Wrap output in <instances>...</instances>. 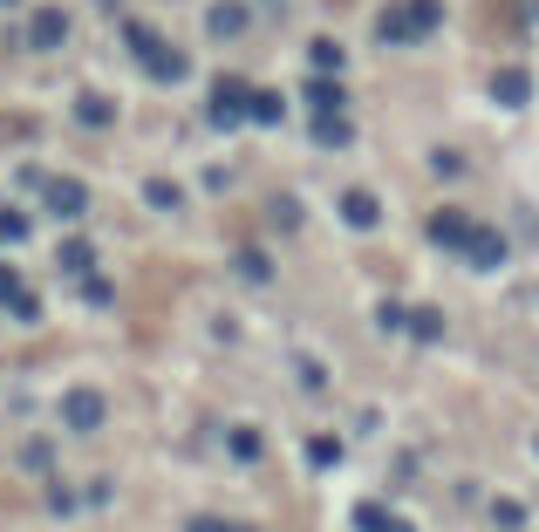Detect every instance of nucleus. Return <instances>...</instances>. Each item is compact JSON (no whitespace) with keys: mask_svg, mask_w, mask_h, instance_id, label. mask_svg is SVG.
Returning <instances> with one entry per match:
<instances>
[{"mask_svg":"<svg viewBox=\"0 0 539 532\" xmlns=\"http://www.w3.org/2000/svg\"><path fill=\"white\" fill-rule=\"evenodd\" d=\"M355 526H362V532H410L403 519H389L383 505H355Z\"/></svg>","mask_w":539,"mask_h":532,"instance_id":"11","label":"nucleus"},{"mask_svg":"<svg viewBox=\"0 0 539 532\" xmlns=\"http://www.w3.org/2000/svg\"><path fill=\"white\" fill-rule=\"evenodd\" d=\"M410 335H417V342H437V335H444V314H437V307H417V314H410Z\"/></svg>","mask_w":539,"mask_h":532,"instance_id":"13","label":"nucleus"},{"mask_svg":"<svg viewBox=\"0 0 539 532\" xmlns=\"http://www.w3.org/2000/svg\"><path fill=\"white\" fill-rule=\"evenodd\" d=\"M314 137H321V144H348V123H342V110H335V116H321V123H314Z\"/></svg>","mask_w":539,"mask_h":532,"instance_id":"18","label":"nucleus"},{"mask_svg":"<svg viewBox=\"0 0 539 532\" xmlns=\"http://www.w3.org/2000/svg\"><path fill=\"white\" fill-rule=\"evenodd\" d=\"M246 28V7H212V35H239Z\"/></svg>","mask_w":539,"mask_h":532,"instance_id":"16","label":"nucleus"},{"mask_svg":"<svg viewBox=\"0 0 539 532\" xmlns=\"http://www.w3.org/2000/svg\"><path fill=\"white\" fill-rule=\"evenodd\" d=\"M144 198H151V205H164V212H171V205H178V185H164V178H151V191H144Z\"/></svg>","mask_w":539,"mask_h":532,"instance_id":"23","label":"nucleus"},{"mask_svg":"<svg viewBox=\"0 0 539 532\" xmlns=\"http://www.w3.org/2000/svg\"><path fill=\"white\" fill-rule=\"evenodd\" d=\"M62 35H69V21H62V7H41L35 21H28V41H35V48H62Z\"/></svg>","mask_w":539,"mask_h":532,"instance_id":"7","label":"nucleus"},{"mask_svg":"<svg viewBox=\"0 0 539 532\" xmlns=\"http://www.w3.org/2000/svg\"><path fill=\"white\" fill-rule=\"evenodd\" d=\"M314 69H342V48L335 41H314Z\"/></svg>","mask_w":539,"mask_h":532,"instance_id":"22","label":"nucleus"},{"mask_svg":"<svg viewBox=\"0 0 539 532\" xmlns=\"http://www.w3.org/2000/svg\"><path fill=\"white\" fill-rule=\"evenodd\" d=\"M492 519H499L505 532H519V526H526V505H512V498H499V505H492Z\"/></svg>","mask_w":539,"mask_h":532,"instance_id":"19","label":"nucleus"},{"mask_svg":"<svg viewBox=\"0 0 539 532\" xmlns=\"http://www.w3.org/2000/svg\"><path fill=\"white\" fill-rule=\"evenodd\" d=\"M308 457H314V464H335V457H342V444H335V437H314Z\"/></svg>","mask_w":539,"mask_h":532,"instance_id":"21","label":"nucleus"},{"mask_svg":"<svg viewBox=\"0 0 539 532\" xmlns=\"http://www.w3.org/2000/svg\"><path fill=\"white\" fill-rule=\"evenodd\" d=\"M308 103H314L321 116H335V110H342V89H335V82L321 76V82H308Z\"/></svg>","mask_w":539,"mask_h":532,"instance_id":"14","label":"nucleus"},{"mask_svg":"<svg viewBox=\"0 0 539 532\" xmlns=\"http://www.w3.org/2000/svg\"><path fill=\"white\" fill-rule=\"evenodd\" d=\"M62 417L76 423V430H96V423H103V396H96V389H69V396H62Z\"/></svg>","mask_w":539,"mask_h":532,"instance_id":"6","label":"nucleus"},{"mask_svg":"<svg viewBox=\"0 0 539 532\" xmlns=\"http://www.w3.org/2000/svg\"><path fill=\"white\" fill-rule=\"evenodd\" d=\"M458 253H464L471 266H485V273H492V266L505 260V239H499V232H485V226H471V239H464Z\"/></svg>","mask_w":539,"mask_h":532,"instance_id":"5","label":"nucleus"},{"mask_svg":"<svg viewBox=\"0 0 539 532\" xmlns=\"http://www.w3.org/2000/svg\"><path fill=\"white\" fill-rule=\"evenodd\" d=\"M41 191H48V212H55V219H76L82 205H89V191H82L76 178H48Z\"/></svg>","mask_w":539,"mask_h":532,"instance_id":"4","label":"nucleus"},{"mask_svg":"<svg viewBox=\"0 0 539 532\" xmlns=\"http://www.w3.org/2000/svg\"><path fill=\"white\" fill-rule=\"evenodd\" d=\"M430 239H437V246H464V239H471V219H464V212H437V219H430Z\"/></svg>","mask_w":539,"mask_h":532,"instance_id":"9","label":"nucleus"},{"mask_svg":"<svg viewBox=\"0 0 539 532\" xmlns=\"http://www.w3.org/2000/svg\"><path fill=\"white\" fill-rule=\"evenodd\" d=\"M246 116H253V123H280V116H287V103H280L273 89H253V103H246Z\"/></svg>","mask_w":539,"mask_h":532,"instance_id":"12","label":"nucleus"},{"mask_svg":"<svg viewBox=\"0 0 539 532\" xmlns=\"http://www.w3.org/2000/svg\"><path fill=\"white\" fill-rule=\"evenodd\" d=\"M533 451H539V437H533Z\"/></svg>","mask_w":539,"mask_h":532,"instance_id":"27","label":"nucleus"},{"mask_svg":"<svg viewBox=\"0 0 539 532\" xmlns=\"http://www.w3.org/2000/svg\"><path fill=\"white\" fill-rule=\"evenodd\" d=\"M14 294H21V280H14V273L0 266V301H14Z\"/></svg>","mask_w":539,"mask_h":532,"instance_id":"26","label":"nucleus"},{"mask_svg":"<svg viewBox=\"0 0 539 532\" xmlns=\"http://www.w3.org/2000/svg\"><path fill=\"white\" fill-rule=\"evenodd\" d=\"M89 253H96L89 239H69V246H62V273H89Z\"/></svg>","mask_w":539,"mask_h":532,"instance_id":"15","label":"nucleus"},{"mask_svg":"<svg viewBox=\"0 0 539 532\" xmlns=\"http://www.w3.org/2000/svg\"><path fill=\"white\" fill-rule=\"evenodd\" d=\"M130 48H137V62H144L157 82H178V76H185V55H178V48H164L151 28H130Z\"/></svg>","mask_w":539,"mask_h":532,"instance_id":"2","label":"nucleus"},{"mask_svg":"<svg viewBox=\"0 0 539 532\" xmlns=\"http://www.w3.org/2000/svg\"><path fill=\"white\" fill-rule=\"evenodd\" d=\"M76 116H82V123H96V130H103V123H110V96H82V103H76Z\"/></svg>","mask_w":539,"mask_h":532,"instance_id":"17","label":"nucleus"},{"mask_svg":"<svg viewBox=\"0 0 539 532\" xmlns=\"http://www.w3.org/2000/svg\"><path fill=\"white\" fill-rule=\"evenodd\" d=\"M246 103H253V89H246L239 76H226L219 89H212V123H219V130H232V123H246Z\"/></svg>","mask_w":539,"mask_h":532,"instance_id":"3","label":"nucleus"},{"mask_svg":"<svg viewBox=\"0 0 539 532\" xmlns=\"http://www.w3.org/2000/svg\"><path fill=\"white\" fill-rule=\"evenodd\" d=\"M492 96H499L505 110H519V103L533 96V76H526V69H499V76H492Z\"/></svg>","mask_w":539,"mask_h":532,"instance_id":"8","label":"nucleus"},{"mask_svg":"<svg viewBox=\"0 0 539 532\" xmlns=\"http://www.w3.org/2000/svg\"><path fill=\"white\" fill-rule=\"evenodd\" d=\"M185 532H246V526H226V519H192Z\"/></svg>","mask_w":539,"mask_h":532,"instance_id":"25","label":"nucleus"},{"mask_svg":"<svg viewBox=\"0 0 539 532\" xmlns=\"http://www.w3.org/2000/svg\"><path fill=\"white\" fill-rule=\"evenodd\" d=\"M21 457H28V471H48V457H55V451H48V444H41V437H35V444H28V451H21Z\"/></svg>","mask_w":539,"mask_h":532,"instance_id":"24","label":"nucleus"},{"mask_svg":"<svg viewBox=\"0 0 539 532\" xmlns=\"http://www.w3.org/2000/svg\"><path fill=\"white\" fill-rule=\"evenodd\" d=\"M342 219H348V226H362V232H369L376 219H383V212H376V198H369V191H348V198H342Z\"/></svg>","mask_w":539,"mask_h":532,"instance_id":"10","label":"nucleus"},{"mask_svg":"<svg viewBox=\"0 0 539 532\" xmlns=\"http://www.w3.org/2000/svg\"><path fill=\"white\" fill-rule=\"evenodd\" d=\"M437 21H444L437 0H403V7H389L383 21H376V35H383V41H424Z\"/></svg>","mask_w":539,"mask_h":532,"instance_id":"1","label":"nucleus"},{"mask_svg":"<svg viewBox=\"0 0 539 532\" xmlns=\"http://www.w3.org/2000/svg\"><path fill=\"white\" fill-rule=\"evenodd\" d=\"M0 239H7V246L28 239V219H21V212H0Z\"/></svg>","mask_w":539,"mask_h":532,"instance_id":"20","label":"nucleus"}]
</instances>
